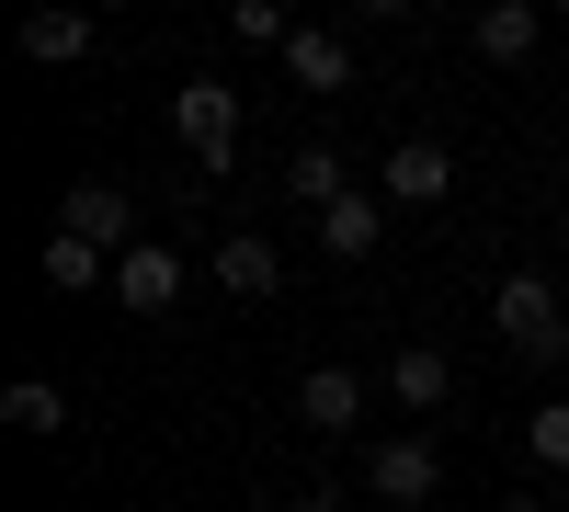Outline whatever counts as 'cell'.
<instances>
[{"label":"cell","instance_id":"obj_13","mask_svg":"<svg viewBox=\"0 0 569 512\" xmlns=\"http://www.w3.org/2000/svg\"><path fill=\"white\" fill-rule=\"evenodd\" d=\"M445 388H456V364L421 342V353H388V399L399 410H445Z\"/></svg>","mask_w":569,"mask_h":512},{"label":"cell","instance_id":"obj_6","mask_svg":"<svg viewBox=\"0 0 569 512\" xmlns=\"http://www.w3.org/2000/svg\"><path fill=\"white\" fill-rule=\"evenodd\" d=\"M297 422L342 444V433L365 422V377H353V364H308V377H297Z\"/></svg>","mask_w":569,"mask_h":512},{"label":"cell","instance_id":"obj_3","mask_svg":"<svg viewBox=\"0 0 569 512\" xmlns=\"http://www.w3.org/2000/svg\"><path fill=\"white\" fill-rule=\"evenodd\" d=\"M365 490L388 501V512H421V501L445 490V455L421 444V433H388V444H365Z\"/></svg>","mask_w":569,"mask_h":512},{"label":"cell","instance_id":"obj_12","mask_svg":"<svg viewBox=\"0 0 569 512\" xmlns=\"http://www.w3.org/2000/svg\"><path fill=\"white\" fill-rule=\"evenodd\" d=\"M23 58L34 69H80L91 58V12H23Z\"/></svg>","mask_w":569,"mask_h":512},{"label":"cell","instance_id":"obj_9","mask_svg":"<svg viewBox=\"0 0 569 512\" xmlns=\"http://www.w3.org/2000/svg\"><path fill=\"white\" fill-rule=\"evenodd\" d=\"M284 80H297V91H353V46H342V23H297V34H284Z\"/></svg>","mask_w":569,"mask_h":512},{"label":"cell","instance_id":"obj_11","mask_svg":"<svg viewBox=\"0 0 569 512\" xmlns=\"http://www.w3.org/2000/svg\"><path fill=\"white\" fill-rule=\"evenodd\" d=\"M536 34H547V12H536V0H490V12L479 23H467V46H479V58H536Z\"/></svg>","mask_w":569,"mask_h":512},{"label":"cell","instance_id":"obj_4","mask_svg":"<svg viewBox=\"0 0 569 512\" xmlns=\"http://www.w3.org/2000/svg\"><path fill=\"white\" fill-rule=\"evenodd\" d=\"M58 228H69V240H91L103 262H126V251H137V194H126V182H69Z\"/></svg>","mask_w":569,"mask_h":512},{"label":"cell","instance_id":"obj_15","mask_svg":"<svg viewBox=\"0 0 569 512\" xmlns=\"http://www.w3.org/2000/svg\"><path fill=\"white\" fill-rule=\"evenodd\" d=\"M284 194H297L308 217H330V205H342V194H353V171H342V160H330V149H297V160H284Z\"/></svg>","mask_w":569,"mask_h":512},{"label":"cell","instance_id":"obj_7","mask_svg":"<svg viewBox=\"0 0 569 512\" xmlns=\"http://www.w3.org/2000/svg\"><path fill=\"white\" fill-rule=\"evenodd\" d=\"M171 297H182V251H171V240H137V251L114 262V308H137V319H160Z\"/></svg>","mask_w":569,"mask_h":512},{"label":"cell","instance_id":"obj_1","mask_svg":"<svg viewBox=\"0 0 569 512\" xmlns=\"http://www.w3.org/2000/svg\"><path fill=\"white\" fill-rule=\"evenodd\" d=\"M490 331L525 353V364H558L569 353V308H558V273H501L490 285Z\"/></svg>","mask_w":569,"mask_h":512},{"label":"cell","instance_id":"obj_14","mask_svg":"<svg viewBox=\"0 0 569 512\" xmlns=\"http://www.w3.org/2000/svg\"><path fill=\"white\" fill-rule=\"evenodd\" d=\"M46 285H58V297H91V285H114V262L91 251V240H69V228H46Z\"/></svg>","mask_w":569,"mask_h":512},{"label":"cell","instance_id":"obj_5","mask_svg":"<svg viewBox=\"0 0 569 512\" xmlns=\"http://www.w3.org/2000/svg\"><path fill=\"white\" fill-rule=\"evenodd\" d=\"M376 194H388V205H445V194H456L445 137H399V149H388V171H376Z\"/></svg>","mask_w":569,"mask_h":512},{"label":"cell","instance_id":"obj_10","mask_svg":"<svg viewBox=\"0 0 569 512\" xmlns=\"http://www.w3.org/2000/svg\"><path fill=\"white\" fill-rule=\"evenodd\" d=\"M206 273H217V285L240 297V308H262V297L284 285V251H273V240H251V228H240V240H217V262H206Z\"/></svg>","mask_w":569,"mask_h":512},{"label":"cell","instance_id":"obj_20","mask_svg":"<svg viewBox=\"0 0 569 512\" xmlns=\"http://www.w3.org/2000/svg\"><path fill=\"white\" fill-rule=\"evenodd\" d=\"M501 512H547V501H536V490H512V501H501Z\"/></svg>","mask_w":569,"mask_h":512},{"label":"cell","instance_id":"obj_19","mask_svg":"<svg viewBox=\"0 0 569 512\" xmlns=\"http://www.w3.org/2000/svg\"><path fill=\"white\" fill-rule=\"evenodd\" d=\"M297 512H353V501L342 490H297Z\"/></svg>","mask_w":569,"mask_h":512},{"label":"cell","instance_id":"obj_17","mask_svg":"<svg viewBox=\"0 0 569 512\" xmlns=\"http://www.w3.org/2000/svg\"><path fill=\"white\" fill-rule=\"evenodd\" d=\"M525 468H569V399H547L525 422Z\"/></svg>","mask_w":569,"mask_h":512},{"label":"cell","instance_id":"obj_8","mask_svg":"<svg viewBox=\"0 0 569 512\" xmlns=\"http://www.w3.org/2000/svg\"><path fill=\"white\" fill-rule=\"evenodd\" d=\"M319 251H330V262H376V251H388V194H365V182H353V194L319 217Z\"/></svg>","mask_w":569,"mask_h":512},{"label":"cell","instance_id":"obj_18","mask_svg":"<svg viewBox=\"0 0 569 512\" xmlns=\"http://www.w3.org/2000/svg\"><path fill=\"white\" fill-rule=\"evenodd\" d=\"M228 34H240V46H284V34H297V23H284L273 0H228Z\"/></svg>","mask_w":569,"mask_h":512},{"label":"cell","instance_id":"obj_16","mask_svg":"<svg viewBox=\"0 0 569 512\" xmlns=\"http://www.w3.org/2000/svg\"><path fill=\"white\" fill-rule=\"evenodd\" d=\"M0 422H12V433H34V444H46V433H69V399L46 388V377H12V388H0Z\"/></svg>","mask_w":569,"mask_h":512},{"label":"cell","instance_id":"obj_2","mask_svg":"<svg viewBox=\"0 0 569 512\" xmlns=\"http://www.w3.org/2000/svg\"><path fill=\"white\" fill-rule=\"evenodd\" d=\"M171 137L194 149V171H228L240 160V91L228 80H182L171 91Z\"/></svg>","mask_w":569,"mask_h":512}]
</instances>
